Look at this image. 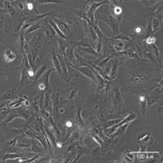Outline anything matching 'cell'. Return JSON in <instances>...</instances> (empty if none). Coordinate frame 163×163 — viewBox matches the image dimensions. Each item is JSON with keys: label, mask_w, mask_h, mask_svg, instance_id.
<instances>
[{"label": "cell", "mask_w": 163, "mask_h": 163, "mask_svg": "<svg viewBox=\"0 0 163 163\" xmlns=\"http://www.w3.org/2000/svg\"><path fill=\"white\" fill-rule=\"evenodd\" d=\"M3 56H4V59L7 62H12L16 58V56L14 53V52H12V50H11V49H6Z\"/></svg>", "instance_id": "6da1fadb"}, {"label": "cell", "mask_w": 163, "mask_h": 163, "mask_svg": "<svg viewBox=\"0 0 163 163\" xmlns=\"http://www.w3.org/2000/svg\"><path fill=\"white\" fill-rule=\"evenodd\" d=\"M115 49L116 51H121L124 49V43L120 42V41H117L115 44Z\"/></svg>", "instance_id": "7a4b0ae2"}, {"label": "cell", "mask_w": 163, "mask_h": 163, "mask_svg": "<svg viewBox=\"0 0 163 163\" xmlns=\"http://www.w3.org/2000/svg\"><path fill=\"white\" fill-rule=\"evenodd\" d=\"M53 29H54L55 30H56V31H57V34L59 35L61 37L64 38V39L66 38V37H65V36H64V35H63L62 33H61V31L60 30L58 29V28H57V25H56L55 23H53Z\"/></svg>", "instance_id": "3957f363"}, {"label": "cell", "mask_w": 163, "mask_h": 163, "mask_svg": "<svg viewBox=\"0 0 163 163\" xmlns=\"http://www.w3.org/2000/svg\"><path fill=\"white\" fill-rule=\"evenodd\" d=\"M146 43L148 44V45H151V44H153L156 41V38L155 37H149V38H147L146 39Z\"/></svg>", "instance_id": "277c9868"}, {"label": "cell", "mask_w": 163, "mask_h": 163, "mask_svg": "<svg viewBox=\"0 0 163 163\" xmlns=\"http://www.w3.org/2000/svg\"><path fill=\"white\" fill-rule=\"evenodd\" d=\"M114 13L115 15H120L122 13V8L120 7H115L114 9Z\"/></svg>", "instance_id": "5b68a950"}, {"label": "cell", "mask_w": 163, "mask_h": 163, "mask_svg": "<svg viewBox=\"0 0 163 163\" xmlns=\"http://www.w3.org/2000/svg\"><path fill=\"white\" fill-rule=\"evenodd\" d=\"M27 7H28L29 10H32V9H33V4L31 3H29L27 4Z\"/></svg>", "instance_id": "8992f818"}, {"label": "cell", "mask_w": 163, "mask_h": 163, "mask_svg": "<svg viewBox=\"0 0 163 163\" xmlns=\"http://www.w3.org/2000/svg\"><path fill=\"white\" fill-rule=\"evenodd\" d=\"M39 88H40L41 91H44V90L45 89V84H44V83H40V85H39Z\"/></svg>", "instance_id": "52a82bcc"}, {"label": "cell", "mask_w": 163, "mask_h": 163, "mask_svg": "<svg viewBox=\"0 0 163 163\" xmlns=\"http://www.w3.org/2000/svg\"><path fill=\"white\" fill-rule=\"evenodd\" d=\"M66 126L69 127V128H71L72 126H73V123H72L71 121H67L66 122Z\"/></svg>", "instance_id": "ba28073f"}, {"label": "cell", "mask_w": 163, "mask_h": 163, "mask_svg": "<svg viewBox=\"0 0 163 163\" xmlns=\"http://www.w3.org/2000/svg\"><path fill=\"white\" fill-rule=\"evenodd\" d=\"M34 75V72H32V70L31 69H30L29 71V76H30V77H32Z\"/></svg>", "instance_id": "9c48e42d"}, {"label": "cell", "mask_w": 163, "mask_h": 163, "mask_svg": "<svg viewBox=\"0 0 163 163\" xmlns=\"http://www.w3.org/2000/svg\"><path fill=\"white\" fill-rule=\"evenodd\" d=\"M140 31H141V29L140 28H137L136 29V32L137 33H140Z\"/></svg>", "instance_id": "30bf717a"}, {"label": "cell", "mask_w": 163, "mask_h": 163, "mask_svg": "<svg viewBox=\"0 0 163 163\" xmlns=\"http://www.w3.org/2000/svg\"><path fill=\"white\" fill-rule=\"evenodd\" d=\"M140 100L142 102V101L145 100V97H144V96H140Z\"/></svg>", "instance_id": "8fae6325"}, {"label": "cell", "mask_w": 163, "mask_h": 163, "mask_svg": "<svg viewBox=\"0 0 163 163\" xmlns=\"http://www.w3.org/2000/svg\"><path fill=\"white\" fill-rule=\"evenodd\" d=\"M57 147H58V148H61V144L58 143V144H57Z\"/></svg>", "instance_id": "7c38bea8"}, {"label": "cell", "mask_w": 163, "mask_h": 163, "mask_svg": "<svg viewBox=\"0 0 163 163\" xmlns=\"http://www.w3.org/2000/svg\"><path fill=\"white\" fill-rule=\"evenodd\" d=\"M60 112H61V113H62V112H64V110H63V109H61Z\"/></svg>", "instance_id": "4fadbf2b"}]
</instances>
